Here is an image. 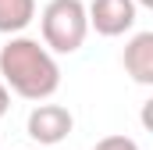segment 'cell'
I'll list each match as a JSON object with an SVG mask.
<instances>
[{"instance_id": "5", "label": "cell", "mask_w": 153, "mask_h": 150, "mask_svg": "<svg viewBox=\"0 0 153 150\" xmlns=\"http://www.w3.org/2000/svg\"><path fill=\"white\" fill-rule=\"evenodd\" d=\"M121 64L132 75V82L153 86V32H135L128 39L125 54H121Z\"/></svg>"}, {"instance_id": "1", "label": "cell", "mask_w": 153, "mask_h": 150, "mask_svg": "<svg viewBox=\"0 0 153 150\" xmlns=\"http://www.w3.org/2000/svg\"><path fill=\"white\" fill-rule=\"evenodd\" d=\"M0 82L22 100H46L61 86L57 57L32 36H11L0 46Z\"/></svg>"}, {"instance_id": "7", "label": "cell", "mask_w": 153, "mask_h": 150, "mask_svg": "<svg viewBox=\"0 0 153 150\" xmlns=\"http://www.w3.org/2000/svg\"><path fill=\"white\" fill-rule=\"evenodd\" d=\"M93 150H139V143L132 140V136H103V140H96V147Z\"/></svg>"}, {"instance_id": "2", "label": "cell", "mask_w": 153, "mask_h": 150, "mask_svg": "<svg viewBox=\"0 0 153 150\" xmlns=\"http://www.w3.org/2000/svg\"><path fill=\"white\" fill-rule=\"evenodd\" d=\"M43 46L50 54H75L89 36V18L82 0H50L39 14Z\"/></svg>"}, {"instance_id": "6", "label": "cell", "mask_w": 153, "mask_h": 150, "mask_svg": "<svg viewBox=\"0 0 153 150\" xmlns=\"http://www.w3.org/2000/svg\"><path fill=\"white\" fill-rule=\"evenodd\" d=\"M36 18V0H0V32L22 36Z\"/></svg>"}, {"instance_id": "8", "label": "cell", "mask_w": 153, "mask_h": 150, "mask_svg": "<svg viewBox=\"0 0 153 150\" xmlns=\"http://www.w3.org/2000/svg\"><path fill=\"white\" fill-rule=\"evenodd\" d=\"M7 107H11V93H7V86L0 82V118L7 114Z\"/></svg>"}, {"instance_id": "3", "label": "cell", "mask_w": 153, "mask_h": 150, "mask_svg": "<svg viewBox=\"0 0 153 150\" xmlns=\"http://www.w3.org/2000/svg\"><path fill=\"white\" fill-rule=\"evenodd\" d=\"M75 129V118L64 104H36L29 111V122H25V132L36 140L39 147H57L71 136Z\"/></svg>"}, {"instance_id": "4", "label": "cell", "mask_w": 153, "mask_h": 150, "mask_svg": "<svg viewBox=\"0 0 153 150\" xmlns=\"http://www.w3.org/2000/svg\"><path fill=\"white\" fill-rule=\"evenodd\" d=\"M135 11H139V7H135L132 0H93V4H85L89 29H96L100 36H107V39L132 32Z\"/></svg>"}, {"instance_id": "9", "label": "cell", "mask_w": 153, "mask_h": 150, "mask_svg": "<svg viewBox=\"0 0 153 150\" xmlns=\"http://www.w3.org/2000/svg\"><path fill=\"white\" fill-rule=\"evenodd\" d=\"M135 7H153V0H132Z\"/></svg>"}]
</instances>
